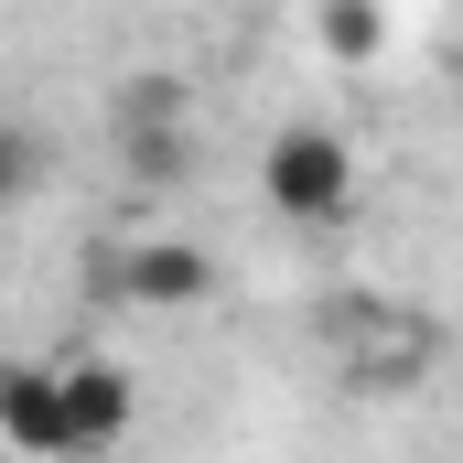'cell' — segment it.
<instances>
[{
	"mask_svg": "<svg viewBox=\"0 0 463 463\" xmlns=\"http://www.w3.org/2000/svg\"><path fill=\"white\" fill-rule=\"evenodd\" d=\"M65 420H76V453H109L140 420V388H129L118 355H65Z\"/></svg>",
	"mask_w": 463,
	"mask_h": 463,
	"instance_id": "obj_4",
	"label": "cell"
},
{
	"mask_svg": "<svg viewBox=\"0 0 463 463\" xmlns=\"http://www.w3.org/2000/svg\"><path fill=\"white\" fill-rule=\"evenodd\" d=\"M173 118H194V98H184V76H173V65H140V76H118L109 129H173Z\"/></svg>",
	"mask_w": 463,
	"mask_h": 463,
	"instance_id": "obj_7",
	"label": "cell"
},
{
	"mask_svg": "<svg viewBox=\"0 0 463 463\" xmlns=\"http://www.w3.org/2000/svg\"><path fill=\"white\" fill-rule=\"evenodd\" d=\"M0 442L33 463H76V420H65V355L33 366V355H0Z\"/></svg>",
	"mask_w": 463,
	"mask_h": 463,
	"instance_id": "obj_3",
	"label": "cell"
},
{
	"mask_svg": "<svg viewBox=\"0 0 463 463\" xmlns=\"http://www.w3.org/2000/svg\"><path fill=\"white\" fill-rule=\"evenodd\" d=\"M194 162H205L194 118H173V129H118V173H129V184H194Z\"/></svg>",
	"mask_w": 463,
	"mask_h": 463,
	"instance_id": "obj_5",
	"label": "cell"
},
{
	"mask_svg": "<svg viewBox=\"0 0 463 463\" xmlns=\"http://www.w3.org/2000/svg\"><path fill=\"white\" fill-rule=\"evenodd\" d=\"M259 194H269V216H291V227H335L355 216V140L345 129H280L269 151H259Z\"/></svg>",
	"mask_w": 463,
	"mask_h": 463,
	"instance_id": "obj_1",
	"label": "cell"
},
{
	"mask_svg": "<svg viewBox=\"0 0 463 463\" xmlns=\"http://www.w3.org/2000/svg\"><path fill=\"white\" fill-rule=\"evenodd\" d=\"M33 184H43V140L0 118V205H11V194H33Z\"/></svg>",
	"mask_w": 463,
	"mask_h": 463,
	"instance_id": "obj_8",
	"label": "cell"
},
{
	"mask_svg": "<svg viewBox=\"0 0 463 463\" xmlns=\"http://www.w3.org/2000/svg\"><path fill=\"white\" fill-rule=\"evenodd\" d=\"M313 43L335 65H377L388 54V0H313Z\"/></svg>",
	"mask_w": 463,
	"mask_h": 463,
	"instance_id": "obj_6",
	"label": "cell"
},
{
	"mask_svg": "<svg viewBox=\"0 0 463 463\" xmlns=\"http://www.w3.org/2000/svg\"><path fill=\"white\" fill-rule=\"evenodd\" d=\"M109 280L118 302H140V313H194L205 291H216V259L194 248V237H140V248H109Z\"/></svg>",
	"mask_w": 463,
	"mask_h": 463,
	"instance_id": "obj_2",
	"label": "cell"
}]
</instances>
